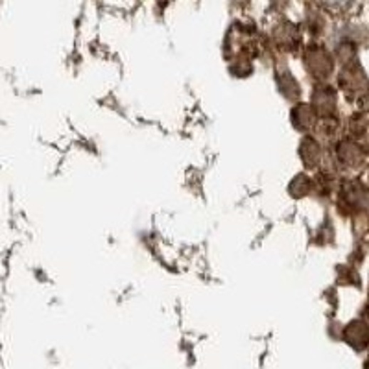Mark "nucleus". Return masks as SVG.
<instances>
[{"label": "nucleus", "instance_id": "f257e3e1", "mask_svg": "<svg viewBox=\"0 0 369 369\" xmlns=\"http://www.w3.org/2000/svg\"><path fill=\"white\" fill-rule=\"evenodd\" d=\"M321 2L331 9H343L351 4L353 0H321Z\"/></svg>", "mask_w": 369, "mask_h": 369}]
</instances>
